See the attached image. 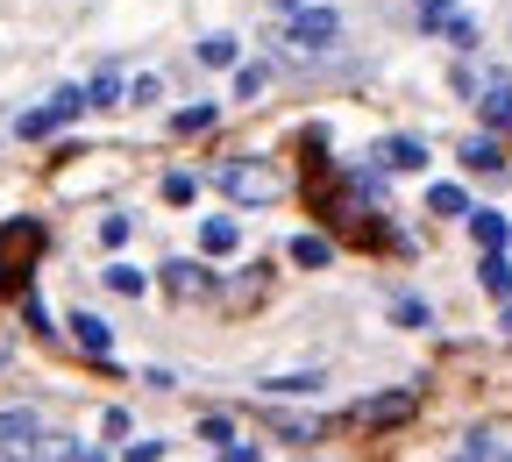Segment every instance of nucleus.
Masks as SVG:
<instances>
[{
	"mask_svg": "<svg viewBox=\"0 0 512 462\" xmlns=\"http://www.w3.org/2000/svg\"><path fill=\"white\" fill-rule=\"evenodd\" d=\"M36 256H43V221H8V228H0V299L29 292Z\"/></svg>",
	"mask_w": 512,
	"mask_h": 462,
	"instance_id": "nucleus-1",
	"label": "nucleus"
},
{
	"mask_svg": "<svg viewBox=\"0 0 512 462\" xmlns=\"http://www.w3.org/2000/svg\"><path fill=\"white\" fill-rule=\"evenodd\" d=\"M214 185L228 192V200H249V207L285 200V171H278V164H264V157H235V164H221V171H214Z\"/></svg>",
	"mask_w": 512,
	"mask_h": 462,
	"instance_id": "nucleus-2",
	"label": "nucleus"
},
{
	"mask_svg": "<svg viewBox=\"0 0 512 462\" xmlns=\"http://www.w3.org/2000/svg\"><path fill=\"white\" fill-rule=\"evenodd\" d=\"M121 178H128V164L114 150H93V157H72L57 171V192H64V200H93V192H114Z\"/></svg>",
	"mask_w": 512,
	"mask_h": 462,
	"instance_id": "nucleus-3",
	"label": "nucleus"
},
{
	"mask_svg": "<svg viewBox=\"0 0 512 462\" xmlns=\"http://www.w3.org/2000/svg\"><path fill=\"white\" fill-rule=\"evenodd\" d=\"M86 114V86H64V93H50L36 114H22L15 128H22V143H43V136H57L64 121H79Z\"/></svg>",
	"mask_w": 512,
	"mask_h": 462,
	"instance_id": "nucleus-4",
	"label": "nucleus"
},
{
	"mask_svg": "<svg viewBox=\"0 0 512 462\" xmlns=\"http://www.w3.org/2000/svg\"><path fill=\"white\" fill-rule=\"evenodd\" d=\"M342 22L328 8H292V50H335Z\"/></svg>",
	"mask_w": 512,
	"mask_h": 462,
	"instance_id": "nucleus-5",
	"label": "nucleus"
},
{
	"mask_svg": "<svg viewBox=\"0 0 512 462\" xmlns=\"http://www.w3.org/2000/svg\"><path fill=\"white\" fill-rule=\"evenodd\" d=\"M420 413V391H392V399H363L356 406V427H399Z\"/></svg>",
	"mask_w": 512,
	"mask_h": 462,
	"instance_id": "nucleus-6",
	"label": "nucleus"
},
{
	"mask_svg": "<svg viewBox=\"0 0 512 462\" xmlns=\"http://www.w3.org/2000/svg\"><path fill=\"white\" fill-rule=\"evenodd\" d=\"M370 164H377V171H420V164H427V143H420V136H384V143L370 150Z\"/></svg>",
	"mask_w": 512,
	"mask_h": 462,
	"instance_id": "nucleus-7",
	"label": "nucleus"
},
{
	"mask_svg": "<svg viewBox=\"0 0 512 462\" xmlns=\"http://www.w3.org/2000/svg\"><path fill=\"white\" fill-rule=\"evenodd\" d=\"M477 114H484V128H512V79H505V72H491V79H484Z\"/></svg>",
	"mask_w": 512,
	"mask_h": 462,
	"instance_id": "nucleus-8",
	"label": "nucleus"
},
{
	"mask_svg": "<svg viewBox=\"0 0 512 462\" xmlns=\"http://www.w3.org/2000/svg\"><path fill=\"white\" fill-rule=\"evenodd\" d=\"M164 285H171L178 299H207V292H214V271H207V263H185V256H178V263H164Z\"/></svg>",
	"mask_w": 512,
	"mask_h": 462,
	"instance_id": "nucleus-9",
	"label": "nucleus"
},
{
	"mask_svg": "<svg viewBox=\"0 0 512 462\" xmlns=\"http://www.w3.org/2000/svg\"><path fill=\"white\" fill-rule=\"evenodd\" d=\"M72 335H79V349H86V356H100V363H107V349H114V327H107L100 313H72Z\"/></svg>",
	"mask_w": 512,
	"mask_h": 462,
	"instance_id": "nucleus-10",
	"label": "nucleus"
},
{
	"mask_svg": "<svg viewBox=\"0 0 512 462\" xmlns=\"http://www.w3.org/2000/svg\"><path fill=\"white\" fill-rule=\"evenodd\" d=\"M463 221H470V235H477V249H505V235H512L498 207H470Z\"/></svg>",
	"mask_w": 512,
	"mask_h": 462,
	"instance_id": "nucleus-11",
	"label": "nucleus"
},
{
	"mask_svg": "<svg viewBox=\"0 0 512 462\" xmlns=\"http://www.w3.org/2000/svg\"><path fill=\"white\" fill-rule=\"evenodd\" d=\"M292 263H299V271H328V263H335V242H328V235H292Z\"/></svg>",
	"mask_w": 512,
	"mask_h": 462,
	"instance_id": "nucleus-12",
	"label": "nucleus"
},
{
	"mask_svg": "<svg viewBox=\"0 0 512 462\" xmlns=\"http://www.w3.org/2000/svg\"><path fill=\"white\" fill-rule=\"evenodd\" d=\"M200 249H207V256H235V249H242V221H228V214L207 221V228H200Z\"/></svg>",
	"mask_w": 512,
	"mask_h": 462,
	"instance_id": "nucleus-13",
	"label": "nucleus"
},
{
	"mask_svg": "<svg viewBox=\"0 0 512 462\" xmlns=\"http://www.w3.org/2000/svg\"><path fill=\"white\" fill-rule=\"evenodd\" d=\"M477 285H484L491 299H512V263H505L498 249H484V263H477Z\"/></svg>",
	"mask_w": 512,
	"mask_h": 462,
	"instance_id": "nucleus-14",
	"label": "nucleus"
},
{
	"mask_svg": "<svg viewBox=\"0 0 512 462\" xmlns=\"http://www.w3.org/2000/svg\"><path fill=\"white\" fill-rule=\"evenodd\" d=\"M100 285H107V292H121V299H143V285H150V278L136 271V263H107Z\"/></svg>",
	"mask_w": 512,
	"mask_h": 462,
	"instance_id": "nucleus-15",
	"label": "nucleus"
},
{
	"mask_svg": "<svg viewBox=\"0 0 512 462\" xmlns=\"http://www.w3.org/2000/svg\"><path fill=\"white\" fill-rule=\"evenodd\" d=\"M463 164H470V171H484V178H498V171H505V150H498L491 136H484V143L470 136V143H463Z\"/></svg>",
	"mask_w": 512,
	"mask_h": 462,
	"instance_id": "nucleus-16",
	"label": "nucleus"
},
{
	"mask_svg": "<svg viewBox=\"0 0 512 462\" xmlns=\"http://www.w3.org/2000/svg\"><path fill=\"white\" fill-rule=\"evenodd\" d=\"M256 384H264V391H313V384H320V370H313V363H306V370H264Z\"/></svg>",
	"mask_w": 512,
	"mask_h": 462,
	"instance_id": "nucleus-17",
	"label": "nucleus"
},
{
	"mask_svg": "<svg viewBox=\"0 0 512 462\" xmlns=\"http://www.w3.org/2000/svg\"><path fill=\"white\" fill-rule=\"evenodd\" d=\"M22 441H36V413L22 406V413H0V448H22Z\"/></svg>",
	"mask_w": 512,
	"mask_h": 462,
	"instance_id": "nucleus-18",
	"label": "nucleus"
},
{
	"mask_svg": "<svg viewBox=\"0 0 512 462\" xmlns=\"http://www.w3.org/2000/svg\"><path fill=\"white\" fill-rule=\"evenodd\" d=\"M427 207H434V214H470V192H463V185H434Z\"/></svg>",
	"mask_w": 512,
	"mask_h": 462,
	"instance_id": "nucleus-19",
	"label": "nucleus"
},
{
	"mask_svg": "<svg viewBox=\"0 0 512 462\" xmlns=\"http://www.w3.org/2000/svg\"><path fill=\"white\" fill-rule=\"evenodd\" d=\"M29 462H79V441L50 434V441H36V448H29Z\"/></svg>",
	"mask_w": 512,
	"mask_h": 462,
	"instance_id": "nucleus-20",
	"label": "nucleus"
},
{
	"mask_svg": "<svg viewBox=\"0 0 512 462\" xmlns=\"http://www.w3.org/2000/svg\"><path fill=\"white\" fill-rule=\"evenodd\" d=\"M392 320L399 327H434V306L427 299H392Z\"/></svg>",
	"mask_w": 512,
	"mask_h": 462,
	"instance_id": "nucleus-21",
	"label": "nucleus"
},
{
	"mask_svg": "<svg viewBox=\"0 0 512 462\" xmlns=\"http://www.w3.org/2000/svg\"><path fill=\"white\" fill-rule=\"evenodd\" d=\"M271 427H278L285 441H313V434H320V420H313V413H278Z\"/></svg>",
	"mask_w": 512,
	"mask_h": 462,
	"instance_id": "nucleus-22",
	"label": "nucleus"
},
{
	"mask_svg": "<svg viewBox=\"0 0 512 462\" xmlns=\"http://www.w3.org/2000/svg\"><path fill=\"white\" fill-rule=\"evenodd\" d=\"M200 64H214V72H228V64H235V36H207V43H200Z\"/></svg>",
	"mask_w": 512,
	"mask_h": 462,
	"instance_id": "nucleus-23",
	"label": "nucleus"
},
{
	"mask_svg": "<svg viewBox=\"0 0 512 462\" xmlns=\"http://www.w3.org/2000/svg\"><path fill=\"white\" fill-rule=\"evenodd\" d=\"M264 64H242V72H235V100H256V93H264Z\"/></svg>",
	"mask_w": 512,
	"mask_h": 462,
	"instance_id": "nucleus-24",
	"label": "nucleus"
},
{
	"mask_svg": "<svg viewBox=\"0 0 512 462\" xmlns=\"http://www.w3.org/2000/svg\"><path fill=\"white\" fill-rule=\"evenodd\" d=\"M114 100H121V79H114V72H100V79L86 86V107H114Z\"/></svg>",
	"mask_w": 512,
	"mask_h": 462,
	"instance_id": "nucleus-25",
	"label": "nucleus"
},
{
	"mask_svg": "<svg viewBox=\"0 0 512 462\" xmlns=\"http://www.w3.org/2000/svg\"><path fill=\"white\" fill-rule=\"evenodd\" d=\"M456 462H505V448L491 441V434H477V441H463V455Z\"/></svg>",
	"mask_w": 512,
	"mask_h": 462,
	"instance_id": "nucleus-26",
	"label": "nucleus"
},
{
	"mask_svg": "<svg viewBox=\"0 0 512 462\" xmlns=\"http://www.w3.org/2000/svg\"><path fill=\"white\" fill-rule=\"evenodd\" d=\"M171 128H178V136H200V128H214V107H185Z\"/></svg>",
	"mask_w": 512,
	"mask_h": 462,
	"instance_id": "nucleus-27",
	"label": "nucleus"
},
{
	"mask_svg": "<svg viewBox=\"0 0 512 462\" xmlns=\"http://www.w3.org/2000/svg\"><path fill=\"white\" fill-rule=\"evenodd\" d=\"M192 192H200V178H185V171H171V178H164V200H171V207H185Z\"/></svg>",
	"mask_w": 512,
	"mask_h": 462,
	"instance_id": "nucleus-28",
	"label": "nucleus"
},
{
	"mask_svg": "<svg viewBox=\"0 0 512 462\" xmlns=\"http://www.w3.org/2000/svg\"><path fill=\"white\" fill-rule=\"evenodd\" d=\"M100 242L121 249V242H128V214H107V221H100Z\"/></svg>",
	"mask_w": 512,
	"mask_h": 462,
	"instance_id": "nucleus-29",
	"label": "nucleus"
},
{
	"mask_svg": "<svg viewBox=\"0 0 512 462\" xmlns=\"http://www.w3.org/2000/svg\"><path fill=\"white\" fill-rule=\"evenodd\" d=\"M420 8V29H441V15H448V0H413Z\"/></svg>",
	"mask_w": 512,
	"mask_h": 462,
	"instance_id": "nucleus-30",
	"label": "nucleus"
},
{
	"mask_svg": "<svg viewBox=\"0 0 512 462\" xmlns=\"http://www.w3.org/2000/svg\"><path fill=\"white\" fill-rule=\"evenodd\" d=\"M157 455H164L157 441H128V448H121V462H157Z\"/></svg>",
	"mask_w": 512,
	"mask_h": 462,
	"instance_id": "nucleus-31",
	"label": "nucleus"
},
{
	"mask_svg": "<svg viewBox=\"0 0 512 462\" xmlns=\"http://www.w3.org/2000/svg\"><path fill=\"white\" fill-rule=\"evenodd\" d=\"M221 462H264V448H249V441H228V448H221Z\"/></svg>",
	"mask_w": 512,
	"mask_h": 462,
	"instance_id": "nucleus-32",
	"label": "nucleus"
},
{
	"mask_svg": "<svg viewBox=\"0 0 512 462\" xmlns=\"http://www.w3.org/2000/svg\"><path fill=\"white\" fill-rule=\"evenodd\" d=\"M8 356H15V342H8V327H0V363H8Z\"/></svg>",
	"mask_w": 512,
	"mask_h": 462,
	"instance_id": "nucleus-33",
	"label": "nucleus"
},
{
	"mask_svg": "<svg viewBox=\"0 0 512 462\" xmlns=\"http://www.w3.org/2000/svg\"><path fill=\"white\" fill-rule=\"evenodd\" d=\"M505 335H512V306H505Z\"/></svg>",
	"mask_w": 512,
	"mask_h": 462,
	"instance_id": "nucleus-34",
	"label": "nucleus"
}]
</instances>
